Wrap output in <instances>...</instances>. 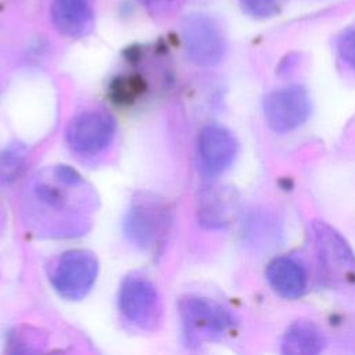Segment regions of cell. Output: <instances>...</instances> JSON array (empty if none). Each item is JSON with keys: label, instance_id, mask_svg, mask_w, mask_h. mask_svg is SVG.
<instances>
[{"label": "cell", "instance_id": "obj_1", "mask_svg": "<svg viewBox=\"0 0 355 355\" xmlns=\"http://www.w3.org/2000/svg\"><path fill=\"white\" fill-rule=\"evenodd\" d=\"M28 214L50 234L85 232L97 197L90 184L68 165H51L36 172L28 186Z\"/></svg>", "mask_w": 355, "mask_h": 355}, {"label": "cell", "instance_id": "obj_2", "mask_svg": "<svg viewBox=\"0 0 355 355\" xmlns=\"http://www.w3.org/2000/svg\"><path fill=\"white\" fill-rule=\"evenodd\" d=\"M118 306L128 322L136 327L153 331L162 323V301L150 279L139 273L128 275L121 283Z\"/></svg>", "mask_w": 355, "mask_h": 355}, {"label": "cell", "instance_id": "obj_3", "mask_svg": "<svg viewBox=\"0 0 355 355\" xmlns=\"http://www.w3.org/2000/svg\"><path fill=\"white\" fill-rule=\"evenodd\" d=\"M179 313L184 338L191 345L219 338L234 323L232 313L225 306L204 297L182 298Z\"/></svg>", "mask_w": 355, "mask_h": 355}, {"label": "cell", "instance_id": "obj_4", "mask_svg": "<svg viewBox=\"0 0 355 355\" xmlns=\"http://www.w3.org/2000/svg\"><path fill=\"white\" fill-rule=\"evenodd\" d=\"M98 272V262L87 250H69L61 254L51 266L50 282L54 290L67 300H82L92 290Z\"/></svg>", "mask_w": 355, "mask_h": 355}, {"label": "cell", "instance_id": "obj_5", "mask_svg": "<svg viewBox=\"0 0 355 355\" xmlns=\"http://www.w3.org/2000/svg\"><path fill=\"white\" fill-rule=\"evenodd\" d=\"M171 225L166 207L151 197L136 200L126 212L123 232L137 247L155 250L164 243Z\"/></svg>", "mask_w": 355, "mask_h": 355}, {"label": "cell", "instance_id": "obj_6", "mask_svg": "<svg viewBox=\"0 0 355 355\" xmlns=\"http://www.w3.org/2000/svg\"><path fill=\"white\" fill-rule=\"evenodd\" d=\"M182 39L186 55L200 67L220 62L226 51V42L216 21L204 14H191L182 24Z\"/></svg>", "mask_w": 355, "mask_h": 355}, {"label": "cell", "instance_id": "obj_7", "mask_svg": "<svg viewBox=\"0 0 355 355\" xmlns=\"http://www.w3.org/2000/svg\"><path fill=\"white\" fill-rule=\"evenodd\" d=\"M115 128V119L108 112L101 110L83 111L68 123L67 143L78 154L94 155L110 146Z\"/></svg>", "mask_w": 355, "mask_h": 355}, {"label": "cell", "instance_id": "obj_8", "mask_svg": "<svg viewBox=\"0 0 355 355\" xmlns=\"http://www.w3.org/2000/svg\"><path fill=\"white\" fill-rule=\"evenodd\" d=\"M311 114L308 92L297 85L273 90L265 97L263 116L276 133H287L301 126Z\"/></svg>", "mask_w": 355, "mask_h": 355}, {"label": "cell", "instance_id": "obj_9", "mask_svg": "<svg viewBox=\"0 0 355 355\" xmlns=\"http://www.w3.org/2000/svg\"><path fill=\"white\" fill-rule=\"evenodd\" d=\"M236 154L237 141L232 132L218 125L202 128L197 139V155L204 173H222L233 164Z\"/></svg>", "mask_w": 355, "mask_h": 355}, {"label": "cell", "instance_id": "obj_10", "mask_svg": "<svg viewBox=\"0 0 355 355\" xmlns=\"http://www.w3.org/2000/svg\"><path fill=\"white\" fill-rule=\"evenodd\" d=\"M320 265L329 275L347 276L355 270V257L345 240L326 223L315 225Z\"/></svg>", "mask_w": 355, "mask_h": 355}, {"label": "cell", "instance_id": "obj_11", "mask_svg": "<svg viewBox=\"0 0 355 355\" xmlns=\"http://www.w3.org/2000/svg\"><path fill=\"white\" fill-rule=\"evenodd\" d=\"M270 287L283 298L294 300L301 297L308 286V272L295 258L280 255L273 258L265 270Z\"/></svg>", "mask_w": 355, "mask_h": 355}, {"label": "cell", "instance_id": "obj_12", "mask_svg": "<svg viewBox=\"0 0 355 355\" xmlns=\"http://www.w3.org/2000/svg\"><path fill=\"white\" fill-rule=\"evenodd\" d=\"M50 12L54 26L67 37H83L93 29L90 0H53Z\"/></svg>", "mask_w": 355, "mask_h": 355}, {"label": "cell", "instance_id": "obj_13", "mask_svg": "<svg viewBox=\"0 0 355 355\" xmlns=\"http://www.w3.org/2000/svg\"><path fill=\"white\" fill-rule=\"evenodd\" d=\"M236 211V200L225 187H204L197 198V218L204 227L220 229L230 223Z\"/></svg>", "mask_w": 355, "mask_h": 355}, {"label": "cell", "instance_id": "obj_14", "mask_svg": "<svg viewBox=\"0 0 355 355\" xmlns=\"http://www.w3.org/2000/svg\"><path fill=\"white\" fill-rule=\"evenodd\" d=\"M324 336L320 329L306 320L291 323L282 340V351L290 355H315L324 347Z\"/></svg>", "mask_w": 355, "mask_h": 355}, {"label": "cell", "instance_id": "obj_15", "mask_svg": "<svg viewBox=\"0 0 355 355\" xmlns=\"http://www.w3.org/2000/svg\"><path fill=\"white\" fill-rule=\"evenodd\" d=\"M26 153L21 146L8 147L0 151V184L14 183L25 168Z\"/></svg>", "mask_w": 355, "mask_h": 355}, {"label": "cell", "instance_id": "obj_16", "mask_svg": "<svg viewBox=\"0 0 355 355\" xmlns=\"http://www.w3.org/2000/svg\"><path fill=\"white\" fill-rule=\"evenodd\" d=\"M284 0H239L243 11L254 18H269L279 12Z\"/></svg>", "mask_w": 355, "mask_h": 355}, {"label": "cell", "instance_id": "obj_17", "mask_svg": "<svg viewBox=\"0 0 355 355\" xmlns=\"http://www.w3.org/2000/svg\"><path fill=\"white\" fill-rule=\"evenodd\" d=\"M337 51L343 62L355 69V26L341 33L337 42Z\"/></svg>", "mask_w": 355, "mask_h": 355}, {"label": "cell", "instance_id": "obj_18", "mask_svg": "<svg viewBox=\"0 0 355 355\" xmlns=\"http://www.w3.org/2000/svg\"><path fill=\"white\" fill-rule=\"evenodd\" d=\"M143 6H147V7H155V6H162L165 3H168L169 0H139Z\"/></svg>", "mask_w": 355, "mask_h": 355}]
</instances>
